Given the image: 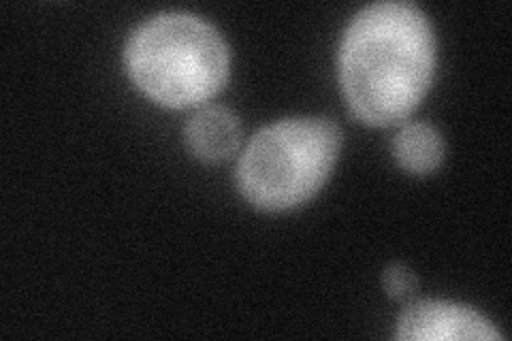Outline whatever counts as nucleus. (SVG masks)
<instances>
[{
  "label": "nucleus",
  "instance_id": "f257e3e1",
  "mask_svg": "<svg viewBox=\"0 0 512 341\" xmlns=\"http://www.w3.org/2000/svg\"><path fill=\"white\" fill-rule=\"evenodd\" d=\"M436 71V39L412 3H376L348 24L340 47V81L352 113L370 126L410 118Z\"/></svg>",
  "mask_w": 512,
  "mask_h": 341
},
{
  "label": "nucleus",
  "instance_id": "f03ea898",
  "mask_svg": "<svg viewBox=\"0 0 512 341\" xmlns=\"http://www.w3.org/2000/svg\"><path fill=\"white\" fill-rule=\"evenodd\" d=\"M126 71L135 86L165 107L210 101L229 79V47L197 15L171 11L143 22L126 43Z\"/></svg>",
  "mask_w": 512,
  "mask_h": 341
},
{
  "label": "nucleus",
  "instance_id": "7ed1b4c3",
  "mask_svg": "<svg viewBox=\"0 0 512 341\" xmlns=\"http://www.w3.org/2000/svg\"><path fill=\"white\" fill-rule=\"evenodd\" d=\"M342 148L329 118H291L256 133L237 165L244 199L265 211L295 209L323 188Z\"/></svg>",
  "mask_w": 512,
  "mask_h": 341
},
{
  "label": "nucleus",
  "instance_id": "20e7f679",
  "mask_svg": "<svg viewBox=\"0 0 512 341\" xmlns=\"http://www.w3.org/2000/svg\"><path fill=\"white\" fill-rule=\"evenodd\" d=\"M399 341H502L504 335L495 324L472 307L446 301H416L399 316Z\"/></svg>",
  "mask_w": 512,
  "mask_h": 341
},
{
  "label": "nucleus",
  "instance_id": "39448f33",
  "mask_svg": "<svg viewBox=\"0 0 512 341\" xmlns=\"http://www.w3.org/2000/svg\"><path fill=\"white\" fill-rule=\"evenodd\" d=\"M188 150L203 162L231 158L242 143V126L227 107H201L184 128Z\"/></svg>",
  "mask_w": 512,
  "mask_h": 341
},
{
  "label": "nucleus",
  "instance_id": "423d86ee",
  "mask_svg": "<svg viewBox=\"0 0 512 341\" xmlns=\"http://www.w3.org/2000/svg\"><path fill=\"white\" fill-rule=\"evenodd\" d=\"M393 156L399 167L414 175L434 173L444 160L442 135L431 124L410 122L393 141Z\"/></svg>",
  "mask_w": 512,
  "mask_h": 341
},
{
  "label": "nucleus",
  "instance_id": "0eeeda50",
  "mask_svg": "<svg viewBox=\"0 0 512 341\" xmlns=\"http://www.w3.org/2000/svg\"><path fill=\"white\" fill-rule=\"evenodd\" d=\"M382 286L387 290V295L395 301H406L410 299L416 288H419V280L412 269H408L402 263L389 265L382 273Z\"/></svg>",
  "mask_w": 512,
  "mask_h": 341
}]
</instances>
